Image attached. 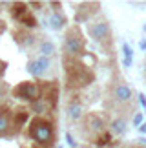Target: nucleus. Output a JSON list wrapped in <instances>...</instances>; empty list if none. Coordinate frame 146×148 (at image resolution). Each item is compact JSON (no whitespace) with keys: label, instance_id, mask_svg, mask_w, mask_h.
<instances>
[{"label":"nucleus","instance_id":"obj_2","mask_svg":"<svg viewBox=\"0 0 146 148\" xmlns=\"http://www.w3.org/2000/svg\"><path fill=\"white\" fill-rule=\"evenodd\" d=\"M27 135L37 143L38 148H53L55 141H57V134H55V123L44 117H35L29 124Z\"/></svg>","mask_w":146,"mask_h":148},{"label":"nucleus","instance_id":"obj_7","mask_svg":"<svg viewBox=\"0 0 146 148\" xmlns=\"http://www.w3.org/2000/svg\"><path fill=\"white\" fill-rule=\"evenodd\" d=\"M84 130H86V135H88V132H91L93 139H95L99 134H102L106 130V124L97 113H88V115L84 117Z\"/></svg>","mask_w":146,"mask_h":148},{"label":"nucleus","instance_id":"obj_21","mask_svg":"<svg viewBox=\"0 0 146 148\" xmlns=\"http://www.w3.org/2000/svg\"><path fill=\"white\" fill-rule=\"evenodd\" d=\"M122 55H124V59H132L133 57V51H132L130 44H122Z\"/></svg>","mask_w":146,"mask_h":148},{"label":"nucleus","instance_id":"obj_30","mask_svg":"<svg viewBox=\"0 0 146 148\" xmlns=\"http://www.w3.org/2000/svg\"><path fill=\"white\" fill-rule=\"evenodd\" d=\"M137 148H146V146H141V145H139V146H137Z\"/></svg>","mask_w":146,"mask_h":148},{"label":"nucleus","instance_id":"obj_22","mask_svg":"<svg viewBox=\"0 0 146 148\" xmlns=\"http://www.w3.org/2000/svg\"><path fill=\"white\" fill-rule=\"evenodd\" d=\"M141 123H143V112H137L135 117H133V124L139 128V126H141Z\"/></svg>","mask_w":146,"mask_h":148},{"label":"nucleus","instance_id":"obj_16","mask_svg":"<svg viewBox=\"0 0 146 148\" xmlns=\"http://www.w3.org/2000/svg\"><path fill=\"white\" fill-rule=\"evenodd\" d=\"M9 8H11L9 13H11V16H13V20L18 22L22 18V15L27 11V4H24V2H15V4H11Z\"/></svg>","mask_w":146,"mask_h":148},{"label":"nucleus","instance_id":"obj_5","mask_svg":"<svg viewBox=\"0 0 146 148\" xmlns=\"http://www.w3.org/2000/svg\"><path fill=\"white\" fill-rule=\"evenodd\" d=\"M11 93H13V97H16V99L33 102V101L40 99V86H38V82L24 81V82H18V84H16Z\"/></svg>","mask_w":146,"mask_h":148},{"label":"nucleus","instance_id":"obj_8","mask_svg":"<svg viewBox=\"0 0 146 148\" xmlns=\"http://www.w3.org/2000/svg\"><path fill=\"white\" fill-rule=\"evenodd\" d=\"M49 68H51V60L44 59V57H38V59L27 62V71H29L33 77H38V79L46 75L49 71Z\"/></svg>","mask_w":146,"mask_h":148},{"label":"nucleus","instance_id":"obj_25","mask_svg":"<svg viewBox=\"0 0 146 148\" xmlns=\"http://www.w3.org/2000/svg\"><path fill=\"white\" fill-rule=\"evenodd\" d=\"M139 102H141V104H143V106L146 108V95H143V93L139 95Z\"/></svg>","mask_w":146,"mask_h":148},{"label":"nucleus","instance_id":"obj_29","mask_svg":"<svg viewBox=\"0 0 146 148\" xmlns=\"http://www.w3.org/2000/svg\"><path fill=\"white\" fill-rule=\"evenodd\" d=\"M143 31H144V33H146V24H144V26H143Z\"/></svg>","mask_w":146,"mask_h":148},{"label":"nucleus","instance_id":"obj_6","mask_svg":"<svg viewBox=\"0 0 146 148\" xmlns=\"http://www.w3.org/2000/svg\"><path fill=\"white\" fill-rule=\"evenodd\" d=\"M40 99L49 104V110H55L59 104V82L57 81H40Z\"/></svg>","mask_w":146,"mask_h":148},{"label":"nucleus","instance_id":"obj_23","mask_svg":"<svg viewBox=\"0 0 146 148\" xmlns=\"http://www.w3.org/2000/svg\"><path fill=\"white\" fill-rule=\"evenodd\" d=\"M5 93H8V86H5L4 82H0V99L5 97Z\"/></svg>","mask_w":146,"mask_h":148},{"label":"nucleus","instance_id":"obj_18","mask_svg":"<svg viewBox=\"0 0 146 148\" xmlns=\"http://www.w3.org/2000/svg\"><path fill=\"white\" fill-rule=\"evenodd\" d=\"M110 141H111V132L110 130H104L102 134H99L97 137L93 139V145L97 148H104L106 145H110Z\"/></svg>","mask_w":146,"mask_h":148},{"label":"nucleus","instance_id":"obj_4","mask_svg":"<svg viewBox=\"0 0 146 148\" xmlns=\"http://www.w3.org/2000/svg\"><path fill=\"white\" fill-rule=\"evenodd\" d=\"M89 35L108 51V53H111L110 46H111V42H113V38H111V29H110V24H108L106 18L95 20L93 24H89Z\"/></svg>","mask_w":146,"mask_h":148},{"label":"nucleus","instance_id":"obj_3","mask_svg":"<svg viewBox=\"0 0 146 148\" xmlns=\"http://www.w3.org/2000/svg\"><path fill=\"white\" fill-rule=\"evenodd\" d=\"M84 37L81 29H78V26H73L68 29L64 37V44H62V51L64 55L68 57H81L82 55V49H84Z\"/></svg>","mask_w":146,"mask_h":148},{"label":"nucleus","instance_id":"obj_27","mask_svg":"<svg viewBox=\"0 0 146 148\" xmlns=\"http://www.w3.org/2000/svg\"><path fill=\"white\" fill-rule=\"evenodd\" d=\"M139 132H143V134H146V123H144V124H141V126H139Z\"/></svg>","mask_w":146,"mask_h":148},{"label":"nucleus","instance_id":"obj_19","mask_svg":"<svg viewBox=\"0 0 146 148\" xmlns=\"http://www.w3.org/2000/svg\"><path fill=\"white\" fill-rule=\"evenodd\" d=\"M22 27H35L37 26V18H35V15H33V11L31 9H27L24 15H22V18L18 20Z\"/></svg>","mask_w":146,"mask_h":148},{"label":"nucleus","instance_id":"obj_24","mask_svg":"<svg viewBox=\"0 0 146 148\" xmlns=\"http://www.w3.org/2000/svg\"><path fill=\"white\" fill-rule=\"evenodd\" d=\"M5 68H8V64H5L4 60H0V75H4V71H5Z\"/></svg>","mask_w":146,"mask_h":148},{"label":"nucleus","instance_id":"obj_10","mask_svg":"<svg viewBox=\"0 0 146 148\" xmlns=\"http://www.w3.org/2000/svg\"><path fill=\"white\" fill-rule=\"evenodd\" d=\"M13 37H15V40L20 44V46H24V48H29L35 44L37 40V37L33 35V33L29 31H26V27H18V29H15L13 31Z\"/></svg>","mask_w":146,"mask_h":148},{"label":"nucleus","instance_id":"obj_28","mask_svg":"<svg viewBox=\"0 0 146 148\" xmlns=\"http://www.w3.org/2000/svg\"><path fill=\"white\" fill-rule=\"evenodd\" d=\"M139 46H141V49H146V38H144V40H143L141 44H139Z\"/></svg>","mask_w":146,"mask_h":148},{"label":"nucleus","instance_id":"obj_13","mask_svg":"<svg viewBox=\"0 0 146 148\" xmlns=\"http://www.w3.org/2000/svg\"><path fill=\"white\" fill-rule=\"evenodd\" d=\"M82 102H78L75 99H71L68 102V106H66V117L70 119V121H78V119L82 117Z\"/></svg>","mask_w":146,"mask_h":148},{"label":"nucleus","instance_id":"obj_1","mask_svg":"<svg viewBox=\"0 0 146 148\" xmlns=\"http://www.w3.org/2000/svg\"><path fill=\"white\" fill-rule=\"evenodd\" d=\"M62 64H64V71H66V88L68 90L86 88L95 81V73L84 64H81L78 57L64 55Z\"/></svg>","mask_w":146,"mask_h":148},{"label":"nucleus","instance_id":"obj_14","mask_svg":"<svg viewBox=\"0 0 146 148\" xmlns=\"http://www.w3.org/2000/svg\"><path fill=\"white\" fill-rule=\"evenodd\" d=\"M49 26H51L53 31L62 29V27L66 26V16L62 13H59V11H53V13L49 15Z\"/></svg>","mask_w":146,"mask_h":148},{"label":"nucleus","instance_id":"obj_11","mask_svg":"<svg viewBox=\"0 0 146 148\" xmlns=\"http://www.w3.org/2000/svg\"><path fill=\"white\" fill-rule=\"evenodd\" d=\"M11 106L9 104H0V137L9 134V121H11Z\"/></svg>","mask_w":146,"mask_h":148},{"label":"nucleus","instance_id":"obj_20","mask_svg":"<svg viewBox=\"0 0 146 148\" xmlns=\"http://www.w3.org/2000/svg\"><path fill=\"white\" fill-rule=\"evenodd\" d=\"M29 108H31V112H35V113H44V112H48L49 110V104L44 99H37V101H33V102H29Z\"/></svg>","mask_w":146,"mask_h":148},{"label":"nucleus","instance_id":"obj_17","mask_svg":"<svg viewBox=\"0 0 146 148\" xmlns=\"http://www.w3.org/2000/svg\"><path fill=\"white\" fill-rule=\"evenodd\" d=\"M110 132L111 134H117V135L124 134L126 132V119L124 117H115L113 121L110 123Z\"/></svg>","mask_w":146,"mask_h":148},{"label":"nucleus","instance_id":"obj_9","mask_svg":"<svg viewBox=\"0 0 146 148\" xmlns=\"http://www.w3.org/2000/svg\"><path fill=\"white\" fill-rule=\"evenodd\" d=\"M99 8L100 5L97 2H84V4H81L78 9H77V15H75V22H78V24H81V22H88L99 11Z\"/></svg>","mask_w":146,"mask_h":148},{"label":"nucleus","instance_id":"obj_12","mask_svg":"<svg viewBox=\"0 0 146 148\" xmlns=\"http://www.w3.org/2000/svg\"><path fill=\"white\" fill-rule=\"evenodd\" d=\"M132 88L128 86L126 82H117L115 84V88H113V99L115 101H119V102H128L132 99Z\"/></svg>","mask_w":146,"mask_h":148},{"label":"nucleus","instance_id":"obj_15","mask_svg":"<svg viewBox=\"0 0 146 148\" xmlns=\"http://www.w3.org/2000/svg\"><path fill=\"white\" fill-rule=\"evenodd\" d=\"M38 53H40V57H44V59H49V57L55 53V44L51 40H48V38H44V40L38 42Z\"/></svg>","mask_w":146,"mask_h":148},{"label":"nucleus","instance_id":"obj_26","mask_svg":"<svg viewBox=\"0 0 146 148\" xmlns=\"http://www.w3.org/2000/svg\"><path fill=\"white\" fill-rule=\"evenodd\" d=\"M66 139H68V143H70V146H75V141H73V137H71L70 134L66 135Z\"/></svg>","mask_w":146,"mask_h":148},{"label":"nucleus","instance_id":"obj_32","mask_svg":"<svg viewBox=\"0 0 146 148\" xmlns=\"http://www.w3.org/2000/svg\"><path fill=\"white\" fill-rule=\"evenodd\" d=\"M124 148H128V146H124Z\"/></svg>","mask_w":146,"mask_h":148},{"label":"nucleus","instance_id":"obj_31","mask_svg":"<svg viewBox=\"0 0 146 148\" xmlns=\"http://www.w3.org/2000/svg\"><path fill=\"white\" fill-rule=\"evenodd\" d=\"M144 73H146V64H144Z\"/></svg>","mask_w":146,"mask_h":148}]
</instances>
